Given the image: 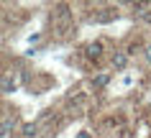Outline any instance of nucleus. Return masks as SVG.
Masks as SVG:
<instances>
[{"mask_svg": "<svg viewBox=\"0 0 151 138\" xmlns=\"http://www.w3.org/2000/svg\"><path fill=\"white\" fill-rule=\"evenodd\" d=\"M126 64H128V54L126 51H115L113 54V66L115 69H126Z\"/></svg>", "mask_w": 151, "mask_h": 138, "instance_id": "1", "label": "nucleus"}, {"mask_svg": "<svg viewBox=\"0 0 151 138\" xmlns=\"http://www.w3.org/2000/svg\"><path fill=\"white\" fill-rule=\"evenodd\" d=\"M100 51H103V44L95 41V44H90V46H87V56L90 59H97V56H100Z\"/></svg>", "mask_w": 151, "mask_h": 138, "instance_id": "2", "label": "nucleus"}, {"mask_svg": "<svg viewBox=\"0 0 151 138\" xmlns=\"http://www.w3.org/2000/svg\"><path fill=\"white\" fill-rule=\"evenodd\" d=\"M95 84L97 87H105V84H108V74H100V77L95 79Z\"/></svg>", "mask_w": 151, "mask_h": 138, "instance_id": "7", "label": "nucleus"}, {"mask_svg": "<svg viewBox=\"0 0 151 138\" xmlns=\"http://www.w3.org/2000/svg\"><path fill=\"white\" fill-rule=\"evenodd\" d=\"M74 138H92V136H90L87 130H80V133H77V136H74Z\"/></svg>", "mask_w": 151, "mask_h": 138, "instance_id": "8", "label": "nucleus"}, {"mask_svg": "<svg viewBox=\"0 0 151 138\" xmlns=\"http://www.w3.org/2000/svg\"><path fill=\"white\" fill-rule=\"evenodd\" d=\"M36 130H39L36 123H26V125H23V136L26 138H33V136H36Z\"/></svg>", "mask_w": 151, "mask_h": 138, "instance_id": "4", "label": "nucleus"}, {"mask_svg": "<svg viewBox=\"0 0 151 138\" xmlns=\"http://www.w3.org/2000/svg\"><path fill=\"white\" fill-rule=\"evenodd\" d=\"M13 89H16V84H13V82H10V77L5 74V77H3V92H5V95H10Z\"/></svg>", "mask_w": 151, "mask_h": 138, "instance_id": "5", "label": "nucleus"}, {"mask_svg": "<svg viewBox=\"0 0 151 138\" xmlns=\"http://www.w3.org/2000/svg\"><path fill=\"white\" fill-rule=\"evenodd\" d=\"M10 128H13V118L10 115H3V138L10 136Z\"/></svg>", "mask_w": 151, "mask_h": 138, "instance_id": "3", "label": "nucleus"}, {"mask_svg": "<svg viewBox=\"0 0 151 138\" xmlns=\"http://www.w3.org/2000/svg\"><path fill=\"white\" fill-rule=\"evenodd\" d=\"M133 8H136V13H138V16H143V13H146V10L151 8V3H136Z\"/></svg>", "mask_w": 151, "mask_h": 138, "instance_id": "6", "label": "nucleus"}, {"mask_svg": "<svg viewBox=\"0 0 151 138\" xmlns=\"http://www.w3.org/2000/svg\"><path fill=\"white\" fill-rule=\"evenodd\" d=\"M146 61H149V64H151V44H149V46H146Z\"/></svg>", "mask_w": 151, "mask_h": 138, "instance_id": "9", "label": "nucleus"}]
</instances>
